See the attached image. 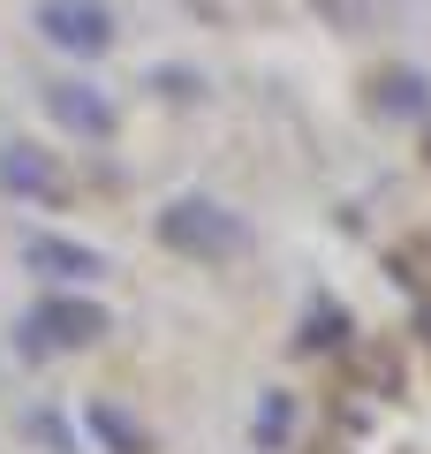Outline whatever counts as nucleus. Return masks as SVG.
Returning <instances> with one entry per match:
<instances>
[{
    "label": "nucleus",
    "mask_w": 431,
    "mask_h": 454,
    "mask_svg": "<svg viewBox=\"0 0 431 454\" xmlns=\"http://www.w3.org/2000/svg\"><path fill=\"white\" fill-rule=\"evenodd\" d=\"M38 325H53V340H91L106 318H98V310H83V303H61V310H46Z\"/></svg>",
    "instance_id": "2"
},
{
    "label": "nucleus",
    "mask_w": 431,
    "mask_h": 454,
    "mask_svg": "<svg viewBox=\"0 0 431 454\" xmlns=\"http://www.w3.org/2000/svg\"><path fill=\"white\" fill-rule=\"evenodd\" d=\"M167 235H175L182 250H235V227H227V220H212L205 205H182L175 220H167Z\"/></svg>",
    "instance_id": "1"
},
{
    "label": "nucleus",
    "mask_w": 431,
    "mask_h": 454,
    "mask_svg": "<svg viewBox=\"0 0 431 454\" xmlns=\"http://www.w3.org/2000/svg\"><path fill=\"white\" fill-rule=\"evenodd\" d=\"M91 424H98V439H106L114 454H144V432H129V424L114 417V409H91Z\"/></svg>",
    "instance_id": "3"
}]
</instances>
